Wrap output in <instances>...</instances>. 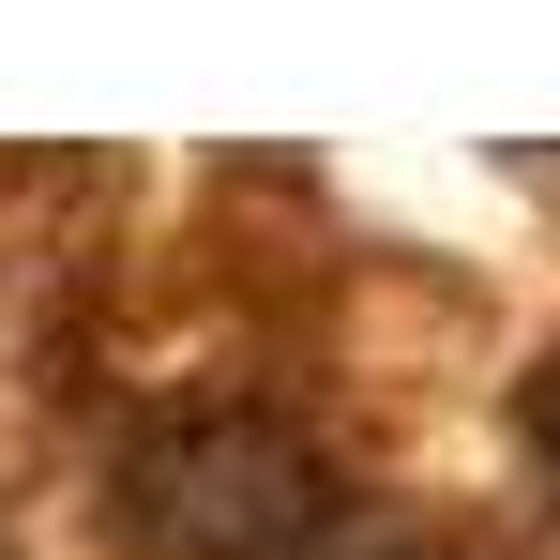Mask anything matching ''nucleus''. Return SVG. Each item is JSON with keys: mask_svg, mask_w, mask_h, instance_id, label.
I'll list each match as a JSON object with an SVG mask.
<instances>
[{"mask_svg": "<svg viewBox=\"0 0 560 560\" xmlns=\"http://www.w3.org/2000/svg\"><path fill=\"white\" fill-rule=\"evenodd\" d=\"M106 485H121V546H152V560H288L334 530V455L258 394L152 409Z\"/></svg>", "mask_w": 560, "mask_h": 560, "instance_id": "nucleus-1", "label": "nucleus"}, {"mask_svg": "<svg viewBox=\"0 0 560 560\" xmlns=\"http://www.w3.org/2000/svg\"><path fill=\"white\" fill-rule=\"evenodd\" d=\"M515 424H530V469H546V500H560V364L530 378V409H515Z\"/></svg>", "mask_w": 560, "mask_h": 560, "instance_id": "nucleus-2", "label": "nucleus"}, {"mask_svg": "<svg viewBox=\"0 0 560 560\" xmlns=\"http://www.w3.org/2000/svg\"><path fill=\"white\" fill-rule=\"evenodd\" d=\"M364 560H469V546H364Z\"/></svg>", "mask_w": 560, "mask_h": 560, "instance_id": "nucleus-3", "label": "nucleus"}]
</instances>
